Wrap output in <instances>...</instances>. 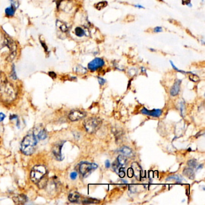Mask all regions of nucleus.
I'll return each mask as SVG.
<instances>
[{
	"instance_id": "obj_6",
	"label": "nucleus",
	"mask_w": 205,
	"mask_h": 205,
	"mask_svg": "<svg viewBox=\"0 0 205 205\" xmlns=\"http://www.w3.org/2000/svg\"><path fill=\"white\" fill-rule=\"evenodd\" d=\"M5 43H6V45L9 48L10 51V52H11V54H10L9 57L7 58V60L9 61H12L15 56H16V44L8 36L6 37L5 36Z\"/></svg>"
},
{
	"instance_id": "obj_1",
	"label": "nucleus",
	"mask_w": 205,
	"mask_h": 205,
	"mask_svg": "<svg viewBox=\"0 0 205 205\" xmlns=\"http://www.w3.org/2000/svg\"><path fill=\"white\" fill-rule=\"evenodd\" d=\"M16 90L7 81L0 85V97L5 102H11L16 98Z\"/></svg>"
},
{
	"instance_id": "obj_28",
	"label": "nucleus",
	"mask_w": 205,
	"mask_h": 205,
	"mask_svg": "<svg viewBox=\"0 0 205 205\" xmlns=\"http://www.w3.org/2000/svg\"><path fill=\"white\" fill-rule=\"evenodd\" d=\"M98 81H99V84L101 85H103L105 84V80L104 78H100V77L98 78Z\"/></svg>"
},
{
	"instance_id": "obj_7",
	"label": "nucleus",
	"mask_w": 205,
	"mask_h": 205,
	"mask_svg": "<svg viewBox=\"0 0 205 205\" xmlns=\"http://www.w3.org/2000/svg\"><path fill=\"white\" fill-rule=\"evenodd\" d=\"M105 65V62L103 59L100 58H96L90 62L88 65V68L90 71L94 72L98 69L103 67Z\"/></svg>"
},
{
	"instance_id": "obj_14",
	"label": "nucleus",
	"mask_w": 205,
	"mask_h": 205,
	"mask_svg": "<svg viewBox=\"0 0 205 205\" xmlns=\"http://www.w3.org/2000/svg\"><path fill=\"white\" fill-rule=\"evenodd\" d=\"M119 152L122 153L124 156L129 158H131L134 155V153L132 149L127 146H123L121 147L119 149Z\"/></svg>"
},
{
	"instance_id": "obj_18",
	"label": "nucleus",
	"mask_w": 205,
	"mask_h": 205,
	"mask_svg": "<svg viewBox=\"0 0 205 205\" xmlns=\"http://www.w3.org/2000/svg\"><path fill=\"white\" fill-rule=\"evenodd\" d=\"M117 161L122 167H123L124 168L125 167V166H126V163H127V159L125 157V156H124L123 155H119L117 159Z\"/></svg>"
},
{
	"instance_id": "obj_29",
	"label": "nucleus",
	"mask_w": 205,
	"mask_h": 205,
	"mask_svg": "<svg viewBox=\"0 0 205 205\" xmlns=\"http://www.w3.org/2000/svg\"><path fill=\"white\" fill-rule=\"evenodd\" d=\"M77 172H72V173H71V178L72 179V180H75V179H76V178H77Z\"/></svg>"
},
{
	"instance_id": "obj_12",
	"label": "nucleus",
	"mask_w": 205,
	"mask_h": 205,
	"mask_svg": "<svg viewBox=\"0 0 205 205\" xmlns=\"http://www.w3.org/2000/svg\"><path fill=\"white\" fill-rule=\"evenodd\" d=\"M131 168L133 170L134 175L136 177V178L138 180H140L142 178L143 175V169L139 164L137 162H134L131 165Z\"/></svg>"
},
{
	"instance_id": "obj_21",
	"label": "nucleus",
	"mask_w": 205,
	"mask_h": 205,
	"mask_svg": "<svg viewBox=\"0 0 205 205\" xmlns=\"http://www.w3.org/2000/svg\"><path fill=\"white\" fill-rule=\"evenodd\" d=\"M99 200L93 198H86L83 200L84 204H93V203H98Z\"/></svg>"
},
{
	"instance_id": "obj_4",
	"label": "nucleus",
	"mask_w": 205,
	"mask_h": 205,
	"mask_svg": "<svg viewBox=\"0 0 205 205\" xmlns=\"http://www.w3.org/2000/svg\"><path fill=\"white\" fill-rule=\"evenodd\" d=\"M47 170L45 167L43 166H35L31 172V179L35 183H37L46 174Z\"/></svg>"
},
{
	"instance_id": "obj_3",
	"label": "nucleus",
	"mask_w": 205,
	"mask_h": 205,
	"mask_svg": "<svg viewBox=\"0 0 205 205\" xmlns=\"http://www.w3.org/2000/svg\"><path fill=\"white\" fill-rule=\"evenodd\" d=\"M102 120L99 118H90L87 119L84 123L85 129L89 134L95 133L100 127Z\"/></svg>"
},
{
	"instance_id": "obj_9",
	"label": "nucleus",
	"mask_w": 205,
	"mask_h": 205,
	"mask_svg": "<svg viewBox=\"0 0 205 205\" xmlns=\"http://www.w3.org/2000/svg\"><path fill=\"white\" fill-rule=\"evenodd\" d=\"M86 116L85 113L78 110H75L72 111L69 114V119L73 122L78 121L79 120H81L83 118H84Z\"/></svg>"
},
{
	"instance_id": "obj_23",
	"label": "nucleus",
	"mask_w": 205,
	"mask_h": 205,
	"mask_svg": "<svg viewBox=\"0 0 205 205\" xmlns=\"http://www.w3.org/2000/svg\"><path fill=\"white\" fill-rule=\"evenodd\" d=\"M107 4H108V3L107 1H102V2H100L96 4V8L97 10H100L102 9H103L104 7H105L107 6Z\"/></svg>"
},
{
	"instance_id": "obj_11",
	"label": "nucleus",
	"mask_w": 205,
	"mask_h": 205,
	"mask_svg": "<svg viewBox=\"0 0 205 205\" xmlns=\"http://www.w3.org/2000/svg\"><path fill=\"white\" fill-rule=\"evenodd\" d=\"M141 113L143 114H145V115L155 117H159L162 114L163 111H162V110H159V109H158V110L154 109L153 110H149L146 109V108H143L141 110Z\"/></svg>"
},
{
	"instance_id": "obj_30",
	"label": "nucleus",
	"mask_w": 205,
	"mask_h": 205,
	"mask_svg": "<svg viewBox=\"0 0 205 205\" xmlns=\"http://www.w3.org/2000/svg\"><path fill=\"white\" fill-rule=\"evenodd\" d=\"M153 31H154V32H155V33L161 32L163 31V28L161 27H157L154 28V30H153Z\"/></svg>"
},
{
	"instance_id": "obj_36",
	"label": "nucleus",
	"mask_w": 205,
	"mask_h": 205,
	"mask_svg": "<svg viewBox=\"0 0 205 205\" xmlns=\"http://www.w3.org/2000/svg\"><path fill=\"white\" fill-rule=\"evenodd\" d=\"M105 167L107 168H109L110 167V161L108 160H107L105 163Z\"/></svg>"
},
{
	"instance_id": "obj_38",
	"label": "nucleus",
	"mask_w": 205,
	"mask_h": 205,
	"mask_svg": "<svg viewBox=\"0 0 205 205\" xmlns=\"http://www.w3.org/2000/svg\"><path fill=\"white\" fill-rule=\"evenodd\" d=\"M135 7H139V8H144V7L141 6L140 5H135Z\"/></svg>"
},
{
	"instance_id": "obj_15",
	"label": "nucleus",
	"mask_w": 205,
	"mask_h": 205,
	"mask_svg": "<svg viewBox=\"0 0 205 205\" xmlns=\"http://www.w3.org/2000/svg\"><path fill=\"white\" fill-rule=\"evenodd\" d=\"M16 204H24L27 201V197L22 194L15 196L13 198Z\"/></svg>"
},
{
	"instance_id": "obj_34",
	"label": "nucleus",
	"mask_w": 205,
	"mask_h": 205,
	"mask_svg": "<svg viewBox=\"0 0 205 205\" xmlns=\"http://www.w3.org/2000/svg\"><path fill=\"white\" fill-rule=\"evenodd\" d=\"M12 77L15 79H16V74H15V69H14V67L13 68V71H12Z\"/></svg>"
},
{
	"instance_id": "obj_19",
	"label": "nucleus",
	"mask_w": 205,
	"mask_h": 205,
	"mask_svg": "<svg viewBox=\"0 0 205 205\" xmlns=\"http://www.w3.org/2000/svg\"><path fill=\"white\" fill-rule=\"evenodd\" d=\"M57 26L63 32H66L68 30V28L67 25L61 21H58L57 22Z\"/></svg>"
},
{
	"instance_id": "obj_33",
	"label": "nucleus",
	"mask_w": 205,
	"mask_h": 205,
	"mask_svg": "<svg viewBox=\"0 0 205 205\" xmlns=\"http://www.w3.org/2000/svg\"><path fill=\"white\" fill-rule=\"evenodd\" d=\"M170 63H171V65H172V67L173 68V69H175V70H176L177 71H178V72H183V73H185V72H183V71H180V70H179L174 65H173V62H171L170 61Z\"/></svg>"
},
{
	"instance_id": "obj_37",
	"label": "nucleus",
	"mask_w": 205,
	"mask_h": 205,
	"mask_svg": "<svg viewBox=\"0 0 205 205\" xmlns=\"http://www.w3.org/2000/svg\"><path fill=\"white\" fill-rule=\"evenodd\" d=\"M17 117V116H15V115H13V116H10V120H12V119H15V118H16Z\"/></svg>"
},
{
	"instance_id": "obj_8",
	"label": "nucleus",
	"mask_w": 205,
	"mask_h": 205,
	"mask_svg": "<svg viewBox=\"0 0 205 205\" xmlns=\"http://www.w3.org/2000/svg\"><path fill=\"white\" fill-rule=\"evenodd\" d=\"M65 143V141L59 142L56 144L53 148V153L56 159L58 161H62L63 158L62 154V149Z\"/></svg>"
},
{
	"instance_id": "obj_31",
	"label": "nucleus",
	"mask_w": 205,
	"mask_h": 205,
	"mask_svg": "<svg viewBox=\"0 0 205 205\" xmlns=\"http://www.w3.org/2000/svg\"><path fill=\"white\" fill-rule=\"evenodd\" d=\"M6 117V115L3 113H0V122L4 120V118Z\"/></svg>"
},
{
	"instance_id": "obj_27",
	"label": "nucleus",
	"mask_w": 205,
	"mask_h": 205,
	"mask_svg": "<svg viewBox=\"0 0 205 205\" xmlns=\"http://www.w3.org/2000/svg\"><path fill=\"white\" fill-rule=\"evenodd\" d=\"M127 175H128V176L130 178H132L133 176H134V172H133V170L132 169L131 167V168H129L128 169V171H127Z\"/></svg>"
},
{
	"instance_id": "obj_35",
	"label": "nucleus",
	"mask_w": 205,
	"mask_h": 205,
	"mask_svg": "<svg viewBox=\"0 0 205 205\" xmlns=\"http://www.w3.org/2000/svg\"><path fill=\"white\" fill-rule=\"evenodd\" d=\"M49 75L50 77H51L53 78H55L56 77V74L54 72H49Z\"/></svg>"
},
{
	"instance_id": "obj_25",
	"label": "nucleus",
	"mask_w": 205,
	"mask_h": 205,
	"mask_svg": "<svg viewBox=\"0 0 205 205\" xmlns=\"http://www.w3.org/2000/svg\"><path fill=\"white\" fill-rule=\"evenodd\" d=\"M188 165L190 168H195L197 167V162L195 160H189L188 162Z\"/></svg>"
},
{
	"instance_id": "obj_26",
	"label": "nucleus",
	"mask_w": 205,
	"mask_h": 205,
	"mask_svg": "<svg viewBox=\"0 0 205 205\" xmlns=\"http://www.w3.org/2000/svg\"><path fill=\"white\" fill-rule=\"evenodd\" d=\"M189 79L191 80V81H193V82H197V81H198L200 80L199 77H198L197 75H194V74H191V75H190L189 77Z\"/></svg>"
},
{
	"instance_id": "obj_24",
	"label": "nucleus",
	"mask_w": 205,
	"mask_h": 205,
	"mask_svg": "<svg viewBox=\"0 0 205 205\" xmlns=\"http://www.w3.org/2000/svg\"><path fill=\"white\" fill-rule=\"evenodd\" d=\"M172 179H174L175 181H176V182H181L182 179V178H180V176H177V175H175V176H172L169 177L167 179H166V180L169 181V180H172Z\"/></svg>"
},
{
	"instance_id": "obj_17",
	"label": "nucleus",
	"mask_w": 205,
	"mask_h": 205,
	"mask_svg": "<svg viewBox=\"0 0 205 205\" xmlns=\"http://www.w3.org/2000/svg\"><path fill=\"white\" fill-rule=\"evenodd\" d=\"M183 175L186 176L190 179H194L195 178V175L192 168H186L183 170Z\"/></svg>"
},
{
	"instance_id": "obj_22",
	"label": "nucleus",
	"mask_w": 205,
	"mask_h": 205,
	"mask_svg": "<svg viewBox=\"0 0 205 205\" xmlns=\"http://www.w3.org/2000/svg\"><path fill=\"white\" fill-rule=\"evenodd\" d=\"M75 34L78 37H82L85 34V31L81 27H77L75 28Z\"/></svg>"
},
{
	"instance_id": "obj_13",
	"label": "nucleus",
	"mask_w": 205,
	"mask_h": 205,
	"mask_svg": "<svg viewBox=\"0 0 205 205\" xmlns=\"http://www.w3.org/2000/svg\"><path fill=\"white\" fill-rule=\"evenodd\" d=\"M182 81L180 79H177L170 90V94L173 96L178 95L180 90V85Z\"/></svg>"
},
{
	"instance_id": "obj_20",
	"label": "nucleus",
	"mask_w": 205,
	"mask_h": 205,
	"mask_svg": "<svg viewBox=\"0 0 205 205\" xmlns=\"http://www.w3.org/2000/svg\"><path fill=\"white\" fill-rule=\"evenodd\" d=\"M15 12V9L13 6H10L5 10V13L8 16H12L14 15Z\"/></svg>"
},
{
	"instance_id": "obj_5",
	"label": "nucleus",
	"mask_w": 205,
	"mask_h": 205,
	"mask_svg": "<svg viewBox=\"0 0 205 205\" xmlns=\"http://www.w3.org/2000/svg\"><path fill=\"white\" fill-rule=\"evenodd\" d=\"M97 168V165L94 163L82 162L79 166V172L84 178H86Z\"/></svg>"
},
{
	"instance_id": "obj_32",
	"label": "nucleus",
	"mask_w": 205,
	"mask_h": 205,
	"mask_svg": "<svg viewBox=\"0 0 205 205\" xmlns=\"http://www.w3.org/2000/svg\"><path fill=\"white\" fill-rule=\"evenodd\" d=\"M190 0H182V4H186L188 5L189 6H190Z\"/></svg>"
},
{
	"instance_id": "obj_10",
	"label": "nucleus",
	"mask_w": 205,
	"mask_h": 205,
	"mask_svg": "<svg viewBox=\"0 0 205 205\" xmlns=\"http://www.w3.org/2000/svg\"><path fill=\"white\" fill-rule=\"evenodd\" d=\"M33 135L36 139L44 140L47 137V132L43 127L39 126L34 130Z\"/></svg>"
},
{
	"instance_id": "obj_2",
	"label": "nucleus",
	"mask_w": 205,
	"mask_h": 205,
	"mask_svg": "<svg viewBox=\"0 0 205 205\" xmlns=\"http://www.w3.org/2000/svg\"><path fill=\"white\" fill-rule=\"evenodd\" d=\"M37 144V139L33 134L27 135L21 143V151L25 155H30L34 152Z\"/></svg>"
},
{
	"instance_id": "obj_16",
	"label": "nucleus",
	"mask_w": 205,
	"mask_h": 205,
	"mask_svg": "<svg viewBox=\"0 0 205 205\" xmlns=\"http://www.w3.org/2000/svg\"><path fill=\"white\" fill-rule=\"evenodd\" d=\"M80 198V195L77 192H73L69 194L68 198L71 202L75 203L77 202Z\"/></svg>"
}]
</instances>
